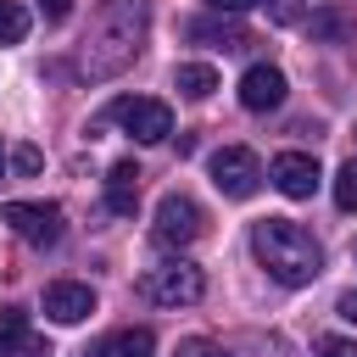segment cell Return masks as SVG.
Instances as JSON below:
<instances>
[{
  "mask_svg": "<svg viewBox=\"0 0 357 357\" xmlns=\"http://www.w3.org/2000/svg\"><path fill=\"white\" fill-rule=\"evenodd\" d=\"M251 251L268 268V279H279L290 290L296 284H312L324 273V245L296 218H262V223H251Z\"/></svg>",
  "mask_w": 357,
  "mask_h": 357,
  "instance_id": "6da1fadb",
  "label": "cell"
},
{
  "mask_svg": "<svg viewBox=\"0 0 357 357\" xmlns=\"http://www.w3.org/2000/svg\"><path fill=\"white\" fill-rule=\"evenodd\" d=\"M145 45V0H112L100 28L84 39V56H78V73L84 78H117Z\"/></svg>",
  "mask_w": 357,
  "mask_h": 357,
  "instance_id": "7a4b0ae2",
  "label": "cell"
},
{
  "mask_svg": "<svg viewBox=\"0 0 357 357\" xmlns=\"http://www.w3.org/2000/svg\"><path fill=\"white\" fill-rule=\"evenodd\" d=\"M139 296H145V301H156V307H190V301H201V296H206V279H201V268H195V262L173 257V262L145 268Z\"/></svg>",
  "mask_w": 357,
  "mask_h": 357,
  "instance_id": "3957f363",
  "label": "cell"
},
{
  "mask_svg": "<svg viewBox=\"0 0 357 357\" xmlns=\"http://www.w3.org/2000/svg\"><path fill=\"white\" fill-rule=\"evenodd\" d=\"M106 123H123L139 145H162L173 134V106L167 100H151V95H117L106 106Z\"/></svg>",
  "mask_w": 357,
  "mask_h": 357,
  "instance_id": "277c9868",
  "label": "cell"
},
{
  "mask_svg": "<svg viewBox=\"0 0 357 357\" xmlns=\"http://www.w3.org/2000/svg\"><path fill=\"white\" fill-rule=\"evenodd\" d=\"M206 173H212V184H218L229 201H245V195H257V184H262V162H257L251 145H223V151H212Z\"/></svg>",
  "mask_w": 357,
  "mask_h": 357,
  "instance_id": "5b68a950",
  "label": "cell"
},
{
  "mask_svg": "<svg viewBox=\"0 0 357 357\" xmlns=\"http://www.w3.org/2000/svg\"><path fill=\"white\" fill-rule=\"evenodd\" d=\"M0 223L28 245H56L61 240V206L56 201H6Z\"/></svg>",
  "mask_w": 357,
  "mask_h": 357,
  "instance_id": "8992f818",
  "label": "cell"
},
{
  "mask_svg": "<svg viewBox=\"0 0 357 357\" xmlns=\"http://www.w3.org/2000/svg\"><path fill=\"white\" fill-rule=\"evenodd\" d=\"M201 229H206V212H201L190 195L167 190V195L156 201V240H162V245H190V240H201Z\"/></svg>",
  "mask_w": 357,
  "mask_h": 357,
  "instance_id": "52a82bcc",
  "label": "cell"
},
{
  "mask_svg": "<svg viewBox=\"0 0 357 357\" xmlns=\"http://www.w3.org/2000/svg\"><path fill=\"white\" fill-rule=\"evenodd\" d=\"M268 178H273V190H279V195L307 201V195L318 190V156H307V151H279V156H273V167H268Z\"/></svg>",
  "mask_w": 357,
  "mask_h": 357,
  "instance_id": "ba28073f",
  "label": "cell"
},
{
  "mask_svg": "<svg viewBox=\"0 0 357 357\" xmlns=\"http://www.w3.org/2000/svg\"><path fill=\"white\" fill-rule=\"evenodd\" d=\"M89 312H95V290H89V284L56 279V284L45 290V318H50V324H84Z\"/></svg>",
  "mask_w": 357,
  "mask_h": 357,
  "instance_id": "9c48e42d",
  "label": "cell"
},
{
  "mask_svg": "<svg viewBox=\"0 0 357 357\" xmlns=\"http://www.w3.org/2000/svg\"><path fill=\"white\" fill-rule=\"evenodd\" d=\"M0 357H50V340L28 324L22 307H6L0 312Z\"/></svg>",
  "mask_w": 357,
  "mask_h": 357,
  "instance_id": "30bf717a",
  "label": "cell"
},
{
  "mask_svg": "<svg viewBox=\"0 0 357 357\" xmlns=\"http://www.w3.org/2000/svg\"><path fill=\"white\" fill-rule=\"evenodd\" d=\"M279 100H284V73L268 67V61L245 67V78H240V106H245V112H273Z\"/></svg>",
  "mask_w": 357,
  "mask_h": 357,
  "instance_id": "8fae6325",
  "label": "cell"
},
{
  "mask_svg": "<svg viewBox=\"0 0 357 357\" xmlns=\"http://www.w3.org/2000/svg\"><path fill=\"white\" fill-rule=\"evenodd\" d=\"M134 201H139V167L134 162H112V173H106V212L128 218Z\"/></svg>",
  "mask_w": 357,
  "mask_h": 357,
  "instance_id": "7c38bea8",
  "label": "cell"
},
{
  "mask_svg": "<svg viewBox=\"0 0 357 357\" xmlns=\"http://www.w3.org/2000/svg\"><path fill=\"white\" fill-rule=\"evenodd\" d=\"M89 357H156V335L151 329H112Z\"/></svg>",
  "mask_w": 357,
  "mask_h": 357,
  "instance_id": "4fadbf2b",
  "label": "cell"
},
{
  "mask_svg": "<svg viewBox=\"0 0 357 357\" xmlns=\"http://www.w3.org/2000/svg\"><path fill=\"white\" fill-rule=\"evenodd\" d=\"M173 89H178L184 100H206V95L218 89V73H212L206 61H184V67L173 73Z\"/></svg>",
  "mask_w": 357,
  "mask_h": 357,
  "instance_id": "5bb4252c",
  "label": "cell"
},
{
  "mask_svg": "<svg viewBox=\"0 0 357 357\" xmlns=\"http://www.w3.org/2000/svg\"><path fill=\"white\" fill-rule=\"evenodd\" d=\"M190 39H206V45H218V50H245V45H251V33L234 28V22H190Z\"/></svg>",
  "mask_w": 357,
  "mask_h": 357,
  "instance_id": "9a60e30c",
  "label": "cell"
},
{
  "mask_svg": "<svg viewBox=\"0 0 357 357\" xmlns=\"http://www.w3.org/2000/svg\"><path fill=\"white\" fill-rule=\"evenodd\" d=\"M28 6L22 0H0V45H22L28 39Z\"/></svg>",
  "mask_w": 357,
  "mask_h": 357,
  "instance_id": "2e32d148",
  "label": "cell"
},
{
  "mask_svg": "<svg viewBox=\"0 0 357 357\" xmlns=\"http://www.w3.org/2000/svg\"><path fill=\"white\" fill-rule=\"evenodd\" d=\"M307 33H312V39H329V45H340V39L351 33V17H346V11H312Z\"/></svg>",
  "mask_w": 357,
  "mask_h": 357,
  "instance_id": "e0dca14e",
  "label": "cell"
},
{
  "mask_svg": "<svg viewBox=\"0 0 357 357\" xmlns=\"http://www.w3.org/2000/svg\"><path fill=\"white\" fill-rule=\"evenodd\" d=\"M335 206L340 212H357V156L340 162V173H335Z\"/></svg>",
  "mask_w": 357,
  "mask_h": 357,
  "instance_id": "ac0fdd59",
  "label": "cell"
},
{
  "mask_svg": "<svg viewBox=\"0 0 357 357\" xmlns=\"http://www.w3.org/2000/svg\"><path fill=\"white\" fill-rule=\"evenodd\" d=\"M318 357H357V340H346V335H324V340H318Z\"/></svg>",
  "mask_w": 357,
  "mask_h": 357,
  "instance_id": "d6986e66",
  "label": "cell"
},
{
  "mask_svg": "<svg viewBox=\"0 0 357 357\" xmlns=\"http://www.w3.org/2000/svg\"><path fill=\"white\" fill-rule=\"evenodd\" d=\"M39 162H45L39 145H17V151H11V167H17V173H39Z\"/></svg>",
  "mask_w": 357,
  "mask_h": 357,
  "instance_id": "ffe728a7",
  "label": "cell"
},
{
  "mask_svg": "<svg viewBox=\"0 0 357 357\" xmlns=\"http://www.w3.org/2000/svg\"><path fill=\"white\" fill-rule=\"evenodd\" d=\"M178 357H229L223 346H212V340H184L178 346Z\"/></svg>",
  "mask_w": 357,
  "mask_h": 357,
  "instance_id": "44dd1931",
  "label": "cell"
},
{
  "mask_svg": "<svg viewBox=\"0 0 357 357\" xmlns=\"http://www.w3.org/2000/svg\"><path fill=\"white\" fill-rule=\"evenodd\" d=\"M39 11H45V22H67L73 17V0H39Z\"/></svg>",
  "mask_w": 357,
  "mask_h": 357,
  "instance_id": "7402d4cb",
  "label": "cell"
},
{
  "mask_svg": "<svg viewBox=\"0 0 357 357\" xmlns=\"http://www.w3.org/2000/svg\"><path fill=\"white\" fill-rule=\"evenodd\" d=\"M206 6H212L218 17H240V11H251L257 0H206Z\"/></svg>",
  "mask_w": 357,
  "mask_h": 357,
  "instance_id": "603a6c76",
  "label": "cell"
},
{
  "mask_svg": "<svg viewBox=\"0 0 357 357\" xmlns=\"http://www.w3.org/2000/svg\"><path fill=\"white\" fill-rule=\"evenodd\" d=\"M335 312H340V318H346V324H357V290H346V296H340V307H335Z\"/></svg>",
  "mask_w": 357,
  "mask_h": 357,
  "instance_id": "cb8c5ba5",
  "label": "cell"
},
{
  "mask_svg": "<svg viewBox=\"0 0 357 357\" xmlns=\"http://www.w3.org/2000/svg\"><path fill=\"white\" fill-rule=\"evenodd\" d=\"M0 167H6V151H0Z\"/></svg>",
  "mask_w": 357,
  "mask_h": 357,
  "instance_id": "d4e9b609",
  "label": "cell"
}]
</instances>
